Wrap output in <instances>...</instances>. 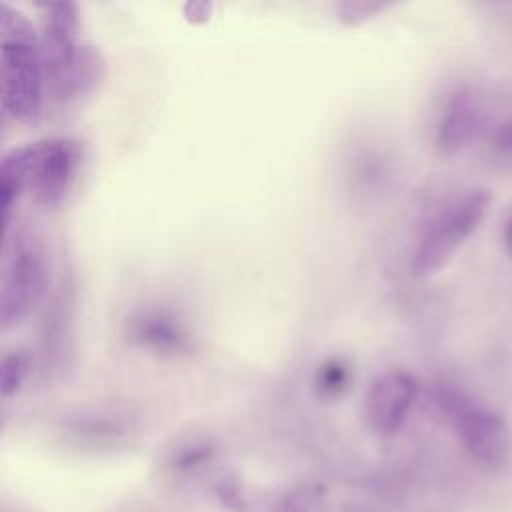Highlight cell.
<instances>
[{
  "instance_id": "obj_1",
  "label": "cell",
  "mask_w": 512,
  "mask_h": 512,
  "mask_svg": "<svg viewBox=\"0 0 512 512\" xmlns=\"http://www.w3.org/2000/svg\"><path fill=\"white\" fill-rule=\"evenodd\" d=\"M38 38L46 96L56 102H70L94 90L96 82L102 78V60L98 50L80 38L76 4H42Z\"/></svg>"
},
{
  "instance_id": "obj_2",
  "label": "cell",
  "mask_w": 512,
  "mask_h": 512,
  "mask_svg": "<svg viewBox=\"0 0 512 512\" xmlns=\"http://www.w3.org/2000/svg\"><path fill=\"white\" fill-rule=\"evenodd\" d=\"M80 166V144L72 138H44L4 154L0 166V196L4 218H10L22 194L52 208L74 184Z\"/></svg>"
},
{
  "instance_id": "obj_3",
  "label": "cell",
  "mask_w": 512,
  "mask_h": 512,
  "mask_svg": "<svg viewBox=\"0 0 512 512\" xmlns=\"http://www.w3.org/2000/svg\"><path fill=\"white\" fill-rule=\"evenodd\" d=\"M0 54L4 112L22 124L38 122L46 96L40 38L26 16L10 6H2Z\"/></svg>"
},
{
  "instance_id": "obj_4",
  "label": "cell",
  "mask_w": 512,
  "mask_h": 512,
  "mask_svg": "<svg viewBox=\"0 0 512 512\" xmlns=\"http://www.w3.org/2000/svg\"><path fill=\"white\" fill-rule=\"evenodd\" d=\"M490 192L468 190L448 204L424 230L410 254L414 276H430L442 270L470 234L478 230L490 210Z\"/></svg>"
},
{
  "instance_id": "obj_5",
  "label": "cell",
  "mask_w": 512,
  "mask_h": 512,
  "mask_svg": "<svg viewBox=\"0 0 512 512\" xmlns=\"http://www.w3.org/2000/svg\"><path fill=\"white\" fill-rule=\"evenodd\" d=\"M48 284L46 256L36 238L18 232L4 248L0 324L12 328L20 324L42 300Z\"/></svg>"
},
{
  "instance_id": "obj_6",
  "label": "cell",
  "mask_w": 512,
  "mask_h": 512,
  "mask_svg": "<svg viewBox=\"0 0 512 512\" xmlns=\"http://www.w3.org/2000/svg\"><path fill=\"white\" fill-rule=\"evenodd\" d=\"M468 454L488 468H502L512 456V432L502 416L464 398L448 420Z\"/></svg>"
},
{
  "instance_id": "obj_7",
  "label": "cell",
  "mask_w": 512,
  "mask_h": 512,
  "mask_svg": "<svg viewBox=\"0 0 512 512\" xmlns=\"http://www.w3.org/2000/svg\"><path fill=\"white\" fill-rule=\"evenodd\" d=\"M420 394V382L406 370H386L378 374L364 398V416L368 426L382 436L398 432L416 398Z\"/></svg>"
},
{
  "instance_id": "obj_8",
  "label": "cell",
  "mask_w": 512,
  "mask_h": 512,
  "mask_svg": "<svg viewBox=\"0 0 512 512\" xmlns=\"http://www.w3.org/2000/svg\"><path fill=\"white\" fill-rule=\"evenodd\" d=\"M482 128V110L472 90L460 88L454 90L444 108L436 126V148L444 154H454L468 146Z\"/></svg>"
},
{
  "instance_id": "obj_9",
  "label": "cell",
  "mask_w": 512,
  "mask_h": 512,
  "mask_svg": "<svg viewBox=\"0 0 512 512\" xmlns=\"http://www.w3.org/2000/svg\"><path fill=\"white\" fill-rule=\"evenodd\" d=\"M128 336L134 344L158 354H176L188 348L184 324L166 310H142L128 322Z\"/></svg>"
},
{
  "instance_id": "obj_10",
  "label": "cell",
  "mask_w": 512,
  "mask_h": 512,
  "mask_svg": "<svg viewBox=\"0 0 512 512\" xmlns=\"http://www.w3.org/2000/svg\"><path fill=\"white\" fill-rule=\"evenodd\" d=\"M30 372V354L26 350H12L2 358V374H0V386L2 396L8 398L16 394L26 376Z\"/></svg>"
},
{
  "instance_id": "obj_11",
  "label": "cell",
  "mask_w": 512,
  "mask_h": 512,
  "mask_svg": "<svg viewBox=\"0 0 512 512\" xmlns=\"http://www.w3.org/2000/svg\"><path fill=\"white\" fill-rule=\"evenodd\" d=\"M348 380V366L342 364L340 360H330L318 368L314 384L322 396H338L348 386Z\"/></svg>"
},
{
  "instance_id": "obj_12",
  "label": "cell",
  "mask_w": 512,
  "mask_h": 512,
  "mask_svg": "<svg viewBox=\"0 0 512 512\" xmlns=\"http://www.w3.org/2000/svg\"><path fill=\"white\" fill-rule=\"evenodd\" d=\"M322 502L324 500L316 488H302L286 496L272 512H316Z\"/></svg>"
},
{
  "instance_id": "obj_13",
  "label": "cell",
  "mask_w": 512,
  "mask_h": 512,
  "mask_svg": "<svg viewBox=\"0 0 512 512\" xmlns=\"http://www.w3.org/2000/svg\"><path fill=\"white\" fill-rule=\"evenodd\" d=\"M382 8L384 4H376V2H342L338 6V14H340L338 18L344 20L346 24H358Z\"/></svg>"
},
{
  "instance_id": "obj_14",
  "label": "cell",
  "mask_w": 512,
  "mask_h": 512,
  "mask_svg": "<svg viewBox=\"0 0 512 512\" xmlns=\"http://www.w3.org/2000/svg\"><path fill=\"white\" fill-rule=\"evenodd\" d=\"M492 142H494V146H496L500 152L512 156V118L506 120V122H502V124L494 130Z\"/></svg>"
},
{
  "instance_id": "obj_15",
  "label": "cell",
  "mask_w": 512,
  "mask_h": 512,
  "mask_svg": "<svg viewBox=\"0 0 512 512\" xmlns=\"http://www.w3.org/2000/svg\"><path fill=\"white\" fill-rule=\"evenodd\" d=\"M504 248H506L508 258L512 260V218L504 226Z\"/></svg>"
}]
</instances>
